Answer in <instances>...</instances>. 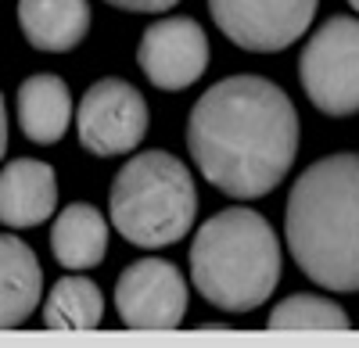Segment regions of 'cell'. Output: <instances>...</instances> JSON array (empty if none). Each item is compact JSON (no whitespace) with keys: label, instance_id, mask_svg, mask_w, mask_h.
Segmentation results:
<instances>
[{"label":"cell","instance_id":"1","mask_svg":"<svg viewBox=\"0 0 359 348\" xmlns=\"http://www.w3.org/2000/svg\"><path fill=\"white\" fill-rule=\"evenodd\" d=\"M187 151L205 183L237 201L277 190L298 155V111L266 76H230L194 101Z\"/></svg>","mask_w":359,"mask_h":348},{"label":"cell","instance_id":"2","mask_svg":"<svg viewBox=\"0 0 359 348\" xmlns=\"http://www.w3.org/2000/svg\"><path fill=\"white\" fill-rule=\"evenodd\" d=\"M284 234L294 266L316 287L359 295V155L313 162L291 183Z\"/></svg>","mask_w":359,"mask_h":348},{"label":"cell","instance_id":"3","mask_svg":"<svg viewBox=\"0 0 359 348\" xmlns=\"http://www.w3.org/2000/svg\"><path fill=\"white\" fill-rule=\"evenodd\" d=\"M191 280L223 312L259 309L280 284V237L266 216L233 205L205 219L191 241Z\"/></svg>","mask_w":359,"mask_h":348},{"label":"cell","instance_id":"4","mask_svg":"<svg viewBox=\"0 0 359 348\" xmlns=\"http://www.w3.org/2000/svg\"><path fill=\"white\" fill-rule=\"evenodd\" d=\"M108 212L123 241L137 248H169L198 219V187L191 169L169 151L133 155L111 180Z\"/></svg>","mask_w":359,"mask_h":348},{"label":"cell","instance_id":"5","mask_svg":"<svg viewBox=\"0 0 359 348\" xmlns=\"http://www.w3.org/2000/svg\"><path fill=\"white\" fill-rule=\"evenodd\" d=\"M298 79L316 111L348 119L359 111V18L334 15L306 40Z\"/></svg>","mask_w":359,"mask_h":348},{"label":"cell","instance_id":"6","mask_svg":"<svg viewBox=\"0 0 359 348\" xmlns=\"http://www.w3.org/2000/svg\"><path fill=\"white\" fill-rule=\"evenodd\" d=\"M147 126H151V111H147L144 94L133 83L115 79V76L86 86L76 111L79 144L97 158L137 151L147 137Z\"/></svg>","mask_w":359,"mask_h":348},{"label":"cell","instance_id":"7","mask_svg":"<svg viewBox=\"0 0 359 348\" xmlns=\"http://www.w3.org/2000/svg\"><path fill=\"white\" fill-rule=\"evenodd\" d=\"M320 0H208L216 29L241 50L277 54L298 43L316 18Z\"/></svg>","mask_w":359,"mask_h":348},{"label":"cell","instance_id":"8","mask_svg":"<svg viewBox=\"0 0 359 348\" xmlns=\"http://www.w3.org/2000/svg\"><path fill=\"white\" fill-rule=\"evenodd\" d=\"M118 320L133 330H176L187 316V284L165 258H137L115 284Z\"/></svg>","mask_w":359,"mask_h":348},{"label":"cell","instance_id":"9","mask_svg":"<svg viewBox=\"0 0 359 348\" xmlns=\"http://www.w3.org/2000/svg\"><path fill=\"white\" fill-rule=\"evenodd\" d=\"M137 65L144 79L165 94L194 86L208 69V36L187 15H169L144 29L137 43Z\"/></svg>","mask_w":359,"mask_h":348},{"label":"cell","instance_id":"10","mask_svg":"<svg viewBox=\"0 0 359 348\" xmlns=\"http://www.w3.org/2000/svg\"><path fill=\"white\" fill-rule=\"evenodd\" d=\"M57 209V176L40 158H15L0 169V223L8 230L40 226Z\"/></svg>","mask_w":359,"mask_h":348},{"label":"cell","instance_id":"11","mask_svg":"<svg viewBox=\"0 0 359 348\" xmlns=\"http://www.w3.org/2000/svg\"><path fill=\"white\" fill-rule=\"evenodd\" d=\"M18 25L29 47L69 54L90 33V0H18Z\"/></svg>","mask_w":359,"mask_h":348},{"label":"cell","instance_id":"12","mask_svg":"<svg viewBox=\"0 0 359 348\" xmlns=\"http://www.w3.org/2000/svg\"><path fill=\"white\" fill-rule=\"evenodd\" d=\"M18 130L33 140V144H57L69 133L72 123V94H69V83L62 76H50V72H36L22 79L18 86Z\"/></svg>","mask_w":359,"mask_h":348},{"label":"cell","instance_id":"13","mask_svg":"<svg viewBox=\"0 0 359 348\" xmlns=\"http://www.w3.org/2000/svg\"><path fill=\"white\" fill-rule=\"evenodd\" d=\"M43 295V270L36 251L15 234H0V330L22 327Z\"/></svg>","mask_w":359,"mask_h":348},{"label":"cell","instance_id":"14","mask_svg":"<svg viewBox=\"0 0 359 348\" xmlns=\"http://www.w3.org/2000/svg\"><path fill=\"white\" fill-rule=\"evenodd\" d=\"M50 251L65 270H94L108 255V219L94 205H65L50 226Z\"/></svg>","mask_w":359,"mask_h":348},{"label":"cell","instance_id":"15","mask_svg":"<svg viewBox=\"0 0 359 348\" xmlns=\"http://www.w3.org/2000/svg\"><path fill=\"white\" fill-rule=\"evenodd\" d=\"M104 316V295L86 277H62L43 302V327L50 330H97Z\"/></svg>","mask_w":359,"mask_h":348},{"label":"cell","instance_id":"16","mask_svg":"<svg viewBox=\"0 0 359 348\" xmlns=\"http://www.w3.org/2000/svg\"><path fill=\"white\" fill-rule=\"evenodd\" d=\"M269 330H348V312L320 295H291L277 302V309L266 320Z\"/></svg>","mask_w":359,"mask_h":348},{"label":"cell","instance_id":"17","mask_svg":"<svg viewBox=\"0 0 359 348\" xmlns=\"http://www.w3.org/2000/svg\"><path fill=\"white\" fill-rule=\"evenodd\" d=\"M104 4L118 8V11H133V15H158V11H169L180 0H104Z\"/></svg>","mask_w":359,"mask_h":348},{"label":"cell","instance_id":"18","mask_svg":"<svg viewBox=\"0 0 359 348\" xmlns=\"http://www.w3.org/2000/svg\"><path fill=\"white\" fill-rule=\"evenodd\" d=\"M8 151V108H4V94H0V158Z\"/></svg>","mask_w":359,"mask_h":348},{"label":"cell","instance_id":"19","mask_svg":"<svg viewBox=\"0 0 359 348\" xmlns=\"http://www.w3.org/2000/svg\"><path fill=\"white\" fill-rule=\"evenodd\" d=\"M348 4H352V11H359V0H348Z\"/></svg>","mask_w":359,"mask_h":348}]
</instances>
